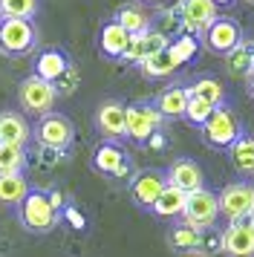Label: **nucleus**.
<instances>
[{
  "mask_svg": "<svg viewBox=\"0 0 254 257\" xmlns=\"http://www.w3.org/2000/svg\"><path fill=\"white\" fill-rule=\"evenodd\" d=\"M18 217H21V225L32 234H49L58 228L61 222V211H55L49 205L44 191H29V197L21 202L18 208Z\"/></svg>",
  "mask_w": 254,
  "mask_h": 257,
  "instance_id": "2",
  "label": "nucleus"
},
{
  "mask_svg": "<svg viewBox=\"0 0 254 257\" xmlns=\"http://www.w3.org/2000/svg\"><path fill=\"white\" fill-rule=\"evenodd\" d=\"M165 124L156 104H127V139L148 145V139Z\"/></svg>",
  "mask_w": 254,
  "mask_h": 257,
  "instance_id": "9",
  "label": "nucleus"
},
{
  "mask_svg": "<svg viewBox=\"0 0 254 257\" xmlns=\"http://www.w3.org/2000/svg\"><path fill=\"white\" fill-rule=\"evenodd\" d=\"M46 199H49V205H52L55 211H64V197H61V191H49Z\"/></svg>",
  "mask_w": 254,
  "mask_h": 257,
  "instance_id": "37",
  "label": "nucleus"
},
{
  "mask_svg": "<svg viewBox=\"0 0 254 257\" xmlns=\"http://www.w3.org/2000/svg\"><path fill=\"white\" fill-rule=\"evenodd\" d=\"M168 38L162 35L159 29H150V32H145V35H130V47H127V52L121 55V61L124 64H142V61H148L150 55H156V52H162V49H168Z\"/></svg>",
  "mask_w": 254,
  "mask_h": 257,
  "instance_id": "16",
  "label": "nucleus"
},
{
  "mask_svg": "<svg viewBox=\"0 0 254 257\" xmlns=\"http://www.w3.org/2000/svg\"><path fill=\"white\" fill-rule=\"evenodd\" d=\"M228 156H231V165L242 176H254V136H245L242 133L240 139L228 148Z\"/></svg>",
  "mask_w": 254,
  "mask_h": 257,
  "instance_id": "25",
  "label": "nucleus"
},
{
  "mask_svg": "<svg viewBox=\"0 0 254 257\" xmlns=\"http://www.w3.org/2000/svg\"><path fill=\"white\" fill-rule=\"evenodd\" d=\"M127 47H130V35H127L115 21H107V24L101 26V32H98V49H101V55L104 58L121 61Z\"/></svg>",
  "mask_w": 254,
  "mask_h": 257,
  "instance_id": "21",
  "label": "nucleus"
},
{
  "mask_svg": "<svg viewBox=\"0 0 254 257\" xmlns=\"http://www.w3.org/2000/svg\"><path fill=\"white\" fill-rule=\"evenodd\" d=\"M199 130H202V139H205L208 148H217V151H228L231 145L242 136L240 118L234 116V110L228 104L217 107Z\"/></svg>",
  "mask_w": 254,
  "mask_h": 257,
  "instance_id": "4",
  "label": "nucleus"
},
{
  "mask_svg": "<svg viewBox=\"0 0 254 257\" xmlns=\"http://www.w3.org/2000/svg\"><path fill=\"white\" fill-rule=\"evenodd\" d=\"M245 3H254V0H245Z\"/></svg>",
  "mask_w": 254,
  "mask_h": 257,
  "instance_id": "40",
  "label": "nucleus"
},
{
  "mask_svg": "<svg viewBox=\"0 0 254 257\" xmlns=\"http://www.w3.org/2000/svg\"><path fill=\"white\" fill-rule=\"evenodd\" d=\"M78 84H81V72L75 64H69V70L55 81V90H58V95H72L78 90Z\"/></svg>",
  "mask_w": 254,
  "mask_h": 257,
  "instance_id": "33",
  "label": "nucleus"
},
{
  "mask_svg": "<svg viewBox=\"0 0 254 257\" xmlns=\"http://www.w3.org/2000/svg\"><path fill=\"white\" fill-rule=\"evenodd\" d=\"M182 6V35L202 38L205 29L219 18V6L214 0H179Z\"/></svg>",
  "mask_w": 254,
  "mask_h": 257,
  "instance_id": "11",
  "label": "nucleus"
},
{
  "mask_svg": "<svg viewBox=\"0 0 254 257\" xmlns=\"http://www.w3.org/2000/svg\"><path fill=\"white\" fill-rule=\"evenodd\" d=\"M188 98H191V90L182 87V84L165 87V90L156 95V110L162 113V118H185Z\"/></svg>",
  "mask_w": 254,
  "mask_h": 257,
  "instance_id": "20",
  "label": "nucleus"
},
{
  "mask_svg": "<svg viewBox=\"0 0 254 257\" xmlns=\"http://www.w3.org/2000/svg\"><path fill=\"white\" fill-rule=\"evenodd\" d=\"M199 38H194V35H179V38H173L171 44H168V49H171V55H173V61L182 67V64H191V61L196 58V52H199Z\"/></svg>",
  "mask_w": 254,
  "mask_h": 257,
  "instance_id": "30",
  "label": "nucleus"
},
{
  "mask_svg": "<svg viewBox=\"0 0 254 257\" xmlns=\"http://www.w3.org/2000/svg\"><path fill=\"white\" fill-rule=\"evenodd\" d=\"M41 9V0H0V18H26L32 21Z\"/></svg>",
  "mask_w": 254,
  "mask_h": 257,
  "instance_id": "31",
  "label": "nucleus"
},
{
  "mask_svg": "<svg viewBox=\"0 0 254 257\" xmlns=\"http://www.w3.org/2000/svg\"><path fill=\"white\" fill-rule=\"evenodd\" d=\"M38 156H41V162H44L46 168H52V165H58L61 159H64L61 151H49V148H38Z\"/></svg>",
  "mask_w": 254,
  "mask_h": 257,
  "instance_id": "35",
  "label": "nucleus"
},
{
  "mask_svg": "<svg viewBox=\"0 0 254 257\" xmlns=\"http://www.w3.org/2000/svg\"><path fill=\"white\" fill-rule=\"evenodd\" d=\"M248 93H251V98H254V75L248 78Z\"/></svg>",
  "mask_w": 254,
  "mask_h": 257,
  "instance_id": "39",
  "label": "nucleus"
},
{
  "mask_svg": "<svg viewBox=\"0 0 254 257\" xmlns=\"http://www.w3.org/2000/svg\"><path fill=\"white\" fill-rule=\"evenodd\" d=\"M139 3H148V6H165L168 0H139Z\"/></svg>",
  "mask_w": 254,
  "mask_h": 257,
  "instance_id": "38",
  "label": "nucleus"
},
{
  "mask_svg": "<svg viewBox=\"0 0 254 257\" xmlns=\"http://www.w3.org/2000/svg\"><path fill=\"white\" fill-rule=\"evenodd\" d=\"M145 148H150V151H162V148H168V139H165V133L162 130H156L153 136L148 139V145Z\"/></svg>",
  "mask_w": 254,
  "mask_h": 257,
  "instance_id": "36",
  "label": "nucleus"
},
{
  "mask_svg": "<svg viewBox=\"0 0 254 257\" xmlns=\"http://www.w3.org/2000/svg\"><path fill=\"white\" fill-rule=\"evenodd\" d=\"M202 234L199 228H194V225H188V222H176L171 231H168V243H171V248H176V251H196L199 248V243H202Z\"/></svg>",
  "mask_w": 254,
  "mask_h": 257,
  "instance_id": "26",
  "label": "nucleus"
},
{
  "mask_svg": "<svg viewBox=\"0 0 254 257\" xmlns=\"http://www.w3.org/2000/svg\"><path fill=\"white\" fill-rule=\"evenodd\" d=\"M219 251L225 257H254V217L228 222L219 231Z\"/></svg>",
  "mask_w": 254,
  "mask_h": 257,
  "instance_id": "8",
  "label": "nucleus"
},
{
  "mask_svg": "<svg viewBox=\"0 0 254 257\" xmlns=\"http://www.w3.org/2000/svg\"><path fill=\"white\" fill-rule=\"evenodd\" d=\"M64 220H67L72 228H78V231L87 228V217H84L78 208H72V205H64Z\"/></svg>",
  "mask_w": 254,
  "mask_h": 257,
  "instance_id": "34",
  "label": "nucleus"
},
{
  "mask_svg": "<svg viewBox=\"0 0 254 257\" xmlns=\"http://www.w3.org/2000/svg\"><path fill=\"white\" fill-rule=\"evenodd\" d=\"M32 136L38 142V148H49V151H61L67 153L75 142V127L64 113H46L38 118V124L32 127Z\"/></svg>",
  "mask_w": 254,
  "mask_h": 257,
  "instance_id": "3",
  "label": "nucleus"
},
{
  "mask_svg": "<svg viewBox=\"0 0 254 257\" xmlns=\"http://www.w3.org/2000/svg\"><path fill=\"white\" fill-rule=\"evenodd\" d=\"M32 139V127L23 113L18 110H3L0 113V145H18L26 148V142Z\"/></svg>",
  "mask_w": 254,
  "mask_h": 257,
  "instance_id": "17",
  "label": "nucleus"
},
{
  "mask_svg": "<svg viewBox=\"0 0 254 257\" xmlns=\"http://www.w3.org/2000/svg\"><path fill=\"white\" fill-rule=\"evenodd\" d=\"M217 107L214 104H208L205 98H199V95H191L188 98V110H185V118L194 124V127H202L208 118H211V113H214Z\"/></svg>",
  "mask_w": 254,
  "mask_h": 257,
  "instance_id": "32",
  "label": "nucleus"
},
{
  "mask_svg": "<svg viewBox=\"0 0 254 257\" xmlns=\"http://www.w3.org/2000/svg\"><path fill=\"white\" fill-rule=\"evenodd\" d=\"M225 70L234 78H251L254 75V41L242 38L231 52H225Z\"/></svg>",
  "mask_w": 254,
  "mask_h": 257,
  "instance_id": "22",
  "label": "nucleus"
},
{
  "mask_svg": "<svg viewBox=\"0 0 254 257\" xmlns=\"http://www.w3.org/2000/svg\"><path fill=\"white\" fill-rule=\"evenodd\" d=\"M38 26L26 18H0V52L6 58H23L38 47Z\"/></svg>",
  "mask_w": 254,
  "mask_h": 257,
  "instance_id": "1",
  "label": "nucleus"
},
{
  "mask_svg": "<svg viewBox=\"0 0 254 257\" xmlns=\"http://www.w3.org/2000/svg\"><path fill=\"white\" fill-rule=\"evenodd\" d=\"M185 199H188V194H185V191L168 185L165 191H162V197L153 202V208H150V211H153L156 217H162V220H173V217H182Z\"/></svg>",
  "mask_w": 254,
  "mask_h": 257,
  "instance_id": "24",
  "label": "nucleus"
},
{
  "mask_svg": "<svg viewBox=\"0 0 254 257\" xmlns=\"http://www.w3.org/2000/svg\"><path fill=\"white\" fill-rule=\"evenodd\" d=\"M217 197H219V217H225L228 222L254 217V185H248V182H242V179L231 182Z\"/></svg>",
  "mask_w": 254,
  "mask_h": 257,
  "instance_id": "7",
  "label": "nucleus"
},
{
  "mask_svg": "<svg viewBox=\"0 0 254 257\" xmlns=\"http://www.w3.org/2000/svg\"><path fill=\"white\" fill-rule=\"evenodd\" d=\"M191 95H199V98H205L208 104H214V107H222L225 104V87L217 81V78H196L191 87Z\"/></svg>",
  "mask_w": 254,
  "mask_h": 257,
  "instance_id": "29",
  "label": "nucleus"
},
{
  "mask_svg": "<svg viewBox=\"0 0 254 257\" xmlns=\"http://www.w3.org/2000/svg\"><path fill=\"white\" fill-rule=\"evenodd\" d=\"M29 182L23 174H3L0 176V205H18L29 197Z\"/></svg>",
  "mask_w": 254,
  "mask_h": 257,
  "instance_id": "23",
  "label": "nucleus"
},
{
  "mask_svg": "<svg viewBox=\"0 0 254 257\" xmlns=\"http://www.w3.org/2000/svg\"><path fill=\"white\" fill-rule=\"evenodd\" d=\"M113 21L124 29L127 35H145V32L153 29V18L148 15V9L142 3H124V6H118Z\"/></svg>",
  "mask_w": 254,
  "mask_h": 257,
  "instance_id": "18",
  "label": "nucleus"
},
{
  "mask_svg": "<svg viewBox=\"0 0 254 257\" xmlns=\"http://www.w3.org/2000/svg\"><path fill=\"white\" fill-rule=\"evenodd\" d=\"M165 176H168V185L179 188L185 194H194L199 188H205V174H202V168H199L194 159H188V156L171 162V168H168Z\"/></svg>",
  "mask_w": 254,
  "mask_h": 257,
  "instance_id": "15",
  "label": "nucleus"
},
{
  "mask_svg": "<svg viewBox=\"0 0 254 257\" xmlns=\"http://www.w3.org/2000/svg\"><path fill=\"white\" fill-rule=\"evenodd\" d=\"M18 101L26 113H32V116H46V113H52V107L58 101V90L55 84L44 81V78H38V75H29V78H23L21 87H18Z\"/></svg>",
  "mask_w": 254,
  "mask_h": 257,
  "instance_id": "6",
  "label": "nucleus"
},
{
  "mask_svg": "<svg viewBox=\"0 0 254 257\" xmlns=\"http://www.w3.org/2000/svg\"><path fill=\"white\" fill-rule=\"evenodd\" d=\"M199 41L205 44V49L217 52V55H225V52H231L242 41V29L234 18H217L205 29V35L199 38Z\"/></svg>",
  "mask_w": 254,
  "mask_h": 257,
  "instance_id": "14",
  "label": "nucleus"
},
{
  "mask_svg": "<svg viewBox=\"0 0 254 257\" xmlns=\"http://www.w3.org/2000/svg\"><path fill=\"white\" fill-rule=\"evenodd\" d=\"M92 168L104 176H113V179H127L133 171V165L118 142H101L92 153Z\"/></svg>",
  "mask_w": 254,
  "mask_h": 257,
  "instance_id": "12",
  "label": "nucleus"
},
{
  "mask_svg": "<svg viewBox=\"0 0 254 257\" xmlns=\"http://www.w3.org/2000/svg\"><path fill=\"white\" fill-rule=\"evenodd\" d=\"M179 220L188 222V225H194V228H199V231H211L219 220V197L214 191H208V188H199L194 194H188L185 211H182Z\"/></svg>",
  "mask_w": 254,
  "mask_h": 257,
  "instance_id": "5",
  "label": "nucleus"
},
{
  "mask_svg": "<svg viewBox=\"0 0 254 257\" xmlns=\"http://www.w3.org/2000/svg\"><path fill=\"white\" fill-rule=\"evenodd\" d=\"M69 64H72V61H69V55L64 52V49L49 47L35 58V75L44 78V81H49V84H55L58 78L69 70Z\"/></svg>",
  "mask_w": 254,
  "mask_h": 257,
  "instance_id": "19",
  "label": "nucleus"
},
{
  "mask_svg": "<svg viewBox=\"0 0 254 257\" xmlns=\"http://www.w3.org/2000/svg\"><path fill=\"white\" fill-rule=\"evenodd\" d=\"M168 188V176L162 174V171H153V168H148V171H139V174H133V179H130V197H133V202H136L139 208H153V202L162 197V191Z\"/></svg>",
  "mask_w": 254,
  "mask_h": 257,
  "instance_id": "13",
  "label": "nucleus"
},
{
  "mask_svg": "<svg viewBox=\"0 0 254 257\" xmlns=\"http://www.w3.org/2000/svg\"><path fill=\"white\" fill-rule=\"evenodd\" d=\"M95 127L104 136V142H121L127 139V104L107 98L95 110Z\"/></svg>",
  "mask_w": 254,
  "mask_h": 257,
  "instance_id": "10",
  "label": "nucleus"
},
{
  "mask_svg": "<svg viewBox=\"0 0 254 257\" xmlns=\"http://www.w3.org/2000/svg\"><path fill=\"white\" fill-rule=\"evenodd\" d=\"M139 70H142L145 78H168V75H173V72L179 70V64L173 61L171 49H162L156 55H150L148 61H142Z\"/></svg>",
  "mask_w": 254,
  "mask_h": 257,
  "instance_id": "27",
  "label": "nucleus"
},
{
  "mask_svg": "<svg viewBox=\"0 0 254 257\" xmlns=\"http://www.w3.org/2000/svg\"><path fill=\"white\" fill-rule=\"evenodd\" d=\"M26 165H29L26 148H18V145H0V176L3 174H23Z\"/></svg>",
  "mask_w": 254,
  "mask_h": 257,
  "instance_id": "28",
  "label": "nucleus"
}]
</instances>
